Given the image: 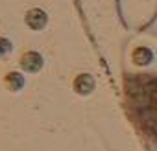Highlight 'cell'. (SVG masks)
<instances>
[{
  "instance_id": "obj_2",
  "label": "cell",
  "mask_w": 157,
  "mask_h": 151,
  "mask_svg": "<svg viewBox=\"0 0 157 151\" xmlns=\"http://www.w3.org/2000/svg\"><path fill=\"white\" fill-rule=\"evenodd\" d=\"M19 64H21V68H22L24 72L35 74V72H39V70L43 68V57H41V53H37V52H26V53L21 57Z\"/></svg>"
},
{
  "instance_id": "obj_4",
  "label": "cell",
  "mask_w": 157,
  "mask_h": 151,
  "mask_svg": "<svg viewBox=\"0 0 157 151\" xmlns=\"http://www.w3.org/2000/svg\"><path fill=\"white\" fill-rule=\"evenodd\" d=\"M93 89H94V79H93V76H89V74H80L74 79V90L78 94L87 96V94L93 92Z\"/></svg>"
},
{
  "instance_id": "obj_6",
  "label": "cell",
  "mask_w": 157,
  "mask_h": 151,
  "mask_svg": "<svg viewBox=\"0 0 157 151\" xmlns=\"http://www.w3.org/2000/svg\"><path fill=\"white\" fill-rule=\"evenodd\" d=\"M133 61H135L137 64H146V63H150V61H151L150 50H146V48H137V50L133 52Z\"/></svg>"
},
{
  "instance_id": "obj_5",
  "label": "cell",
  "mask_w": 157,
  "mask_h": 151,
  "mask_svg": "<svg viewBox=\"0 0 157 151\" xmlns=\"http://www.w3.org/2000/svg\"><path fill=\"white\" fill-rule=\"evenodd\" d=\"M4 83H6V87L11 90V92H19L22 87H24V78L19 74V72H10V74H6V78H4Z\"/></svg>"
},
{
  "instance_id": "obj_1",
  "label": "cell",
  "mask_w": 157,
  "mask_h": 151,
  "mask_svg": "<svg viewBox=\"0 0 157 151\" xmlns=\"http://www.w3.org/2000/svg\"><path fill=\"white\" fill-rule=\"evenodd\" d=\"M128 112L137 129L157 145V76L129 74L124 79Z\"/></svg>"
},
{
  "instance_id": "obj_7",
  "label": "cell",
  "mask_w": 157,
  "mask_h": 151,
  "mask_svg": "<svg viewBox=\"0 0 157 151\" xmlns=\"http://www.w3.org/2000/svg\"><path fill=\"white\" fill-rule=\"evenodd\" d=\"M11 50H13L11 41H10V39H6V37H0V59L6 57L8 53H11Z\"/></svg>"
},
{
  "instance_id": "obj_3",
  "label": "cell",
  "mask_w": 157,
  "mask_h": 151,
  "mask_svg": "<svg viewBox=\"0 0 157 151\" xmlns=\"http://www.w3.org/2000/svg\"><path fill=\"white\" fill-rule=\"evenodd\" d=\"M46 22H48V15H46L43 9H39V8H33V9H30V11L26 13V24H28V28L33 30V31L43 30V28L46 26Z\"/></svg>"
}]
</instances>
